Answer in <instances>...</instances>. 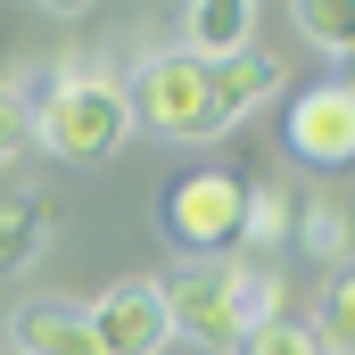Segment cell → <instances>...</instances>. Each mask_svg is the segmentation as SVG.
Returning <instances> with one entry per match:
<instances>
[{"mask_svg":"<svg viewBox=\"0 0 355 355\" xmlns=\"http://www.w3.org/2000/svg\"><path fill=\"white\" fill-rule=\"evenodd\" d=\"M25 116H33V141L50 157H67V166H99V157H116L132 141V99L99 67H67Z\"/></svg>","mask_w":355,"mask_h":355,"instance_id":"cell-2","label":"cell"},{"mask_svg":"<svg viewBox=\"0 0 355 355\" xmlns=\"http://www.w3.org/2000/svg\"><path fill=\"white\" fill-rule=\"evenodd\" d=\"M314 339H322V355H355V257L331 272V289L314 306Z\"/></svg>","mask_w":355,"mask_h":355,"instance_id":"cell-11","label":"cell"},{"mask_svg":"<svg viewBox=\"0 0 355 355\" xmlns=\"http://www.w3.org/2000/svg\"><path fill=\"white\" fill-rule=\"evenodd\" d=\"M289 240H297L306 257H322V265H347V215H339L331 198H322L314 215H297V223H289Z\"/></svg>","mask_w":355,"mask_h":355,"instance_id":"cell-14","label":"cell"},{"mask_svg":"<svg viewBox=\"0 0 355 355\" xmlns=\"http://www.w3.org/2000/svg\"><path fill=\"white\" fill-rule=\"evenodd\" d=\"M257 42V0H190V58L198 67H223V58H240Z\"/></svg>","mask_w":355,"mask_h":355,"instance_id":"cell-8","label":"cell"},{"mask_svg":"<svg viewBox=\"0 0 355 355\" xmlns=\"http://www.w3.org/2000/svg\"><path fill=\"white\" fill-rule=\"evenodd\" d=\"M240 355H322V339H314L306 322H289V314H272V322H257V331L240 339Z\"/></svg>","mask_w":355,"mask_h":355,"instance_id":"cell-15","label":"cell"},{"mask_svg":"<svg viewBox=\"0 0 355 355\" xmlns=\"http://www.w3.org/2000/svg\"><path fill=\"white\" fill-rule=\"evenodd\" d=\"M289 17H297V33L314 50H331V58L355 50V0H289Z\"/></svg>","mask_w":355,"mask_h":355,"instance_id":"cell-12","label":"cell"},{"mask_svg":"<svg viewBox=\"0 0 355 355\" xmlns=\"http://www.w3.org/2000/svg\"><path fill=\"white\" fill-rule=\"evenodd\" d=\"M17 149H33V116H25V91L0 83V166H8Z\"/></svg>","mask_w":355,"mask_h":355,"instance_id":"cell-16","label":"cell"},{"mask_svg":"<svg viewBox=\"0 0 355 355\" xmlns=\"http://www.w3.org/2000/svg\"><path fill=\"white\" fill-rule=\"evenodd\" d=\"M289 157H306L322 174L355 166V99L339 83H306L289 99Z\"/></svg>","mask_w":355,"mask_h":355,"instance_id":"cell-6","label":"cell"},{"mask_svg":"<svg viewBox=\"0 0 355 355\" xmlns=\"http://www.w3.org/2000/svg\"><path fill=\"white\" fill-rule=\"evenodd\" d=\"M240 182L232 174H190V182H174L166 190V207H157V223H166V240H174L190 265H207V257H232L240 248Z\"/></svg>","mask_w":355,"mask_h":355,"instance_id":"cell-4","label":"cell"},{"mask_svg":"<svg viewBox=\"0 0 355 355\" xmlns=\"http://www.w3.org/2000/svg\"><path fill=\"white\" fill-rule=\"evenodd\" d=\"M83 314H91L99 355H166V339H174V314H166L157 281H116L107 297H91Z\"/></svg>","mask_w":355,"mask_h":355,"instance_id":"cell-5","label":"cell"},{"mask_svg":"<svg viewBox=\"0 0 355 355\" xmlns=\"http://www.w3.org/2000/svg\"><path fill=\"white\" fill-rule=\"evenodd\" d=\"M166 314H174V331H190L198 347H240L257 322L281 314V272L272 265H223V257H207V265H182L166 281Z\"/></svg>","mask_w":355,"mask_h":355,"instance_id":"cell-1","label":"cell"},{"mask_svg":"<svg viewBox=\"0 0 355 355\" xmlns=\"http://www.w3.org/2000/svg\"><path fill=\"white\" fill-rule=\"evenodd\" d=\"M8 331H17V355H99L91 314H83V306H67V297H25Z\"/></svg>","mask_w":355,"mask_h":355,"instance_id":"cell-7","label":"cell"},{"mask_svg":"<svg viewBox=\"0 0 355 355\" xmlns=\"http://www.w3.org/2000/svg\"><path fill=\"white\" fill-rule=\"evenodd\" d=\"M42 8H50V17H83L91 0H42Z\"/></svg>","mask_w":355,"mask_h":355,"instance_id":"cell-18","label":"cell"},{"mask_svg":"<svg viewBox=\"0 0 355 355\" xmlns=\"http://www.w3.org/2000/svg\"><path fill=\"white\" fill-rule=\"evenodd\" d=\"M42 240H50V207L42 198H0V272L33 265Z\"/></svg>","mask_w":355,"mask_h":355,"instance_id":"cell-10","label":"cell"},{"mask_svg":"<svg viewBox=\"0 0 355 355\" xmlns=\"http://www.w3.org/2000/svg\"><path fill=\"white\" fill-rule=\"evenodd\" d=\"M289 223H297V215H289V198H281V190H248V198H240V240H248V257H257V265L289 240Z\"/></svg>","mask_w":355,"mask_h":355,"instance_id":"cell-13","label":"cell"},{"mask_svg":"<svg viewBox=\"0 0 355 355\" xmlns=\"http://www.w3.org/2000/svg\"><path fill=\"white\" fill-rule=\"evenodd\" d=\"M207 83H215V116L232 124V116H248V107H265L272 91H281V58L248 42L240 58H223V67H207Z\"/></svg>","mask_w":355,"mask_h":355,"instance_id":"cell-9","label":"cell"},{"mask_svg":"<svg viewBox=\"0 0 355 355\" xmlns=\"http://www.w3.org/2000/svg\"><path fill=\"white\" fill-rule=\"evenodd\" d=\"M124 99H132V116H141L149 132H166V141H215V132H223L215 83H207V67H198L190 50H157Z\"/></svg>","mask_w":355,"mask_h":355,"instance_id":"cell-3","label":"cell"},{"mask_svg":"<svg viewBox=\"0 0 355 355\" xmlns=\"http://www.w3.org/2000/svg\"><path fill=\"white\" fill-rule=\"evenodd\" d=\"M331 83H339V91H347V99H355V50H347V58H339V75H331Z\"/></svg>","mask_w":355,"mask_h":355,"instance_id":"cell-17","label":"cell"}]
</instances>
